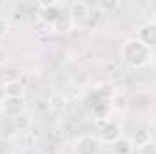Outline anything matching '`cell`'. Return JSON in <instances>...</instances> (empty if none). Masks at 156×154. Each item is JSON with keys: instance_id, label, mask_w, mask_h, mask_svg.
Segmentation results:
<instances>
[{"instance_id": "30bf717a", "label": "cell", "mask_w": 156, "mask_h": 154, "mask_svg": "<svg viewBox=\"0 0 156 154\" xmlns=\"http://www.w3.org/2000/svg\"><path fill=\"white\" fill-rule=\"evenodd\" d=\"M51 29L55 31V33H60V35H66V33H69L71 29H75V26H73V22H71V18H69V15H62L53 26H51Z\"/></svg>"}, {"instance_id": "2e32d148", "label": "cell", "mask_w": 156, "mask_h": 154, "mask_svg": "<svg viewBox=\"0 0 156 154\" xmlns=\"http://www.w3.org/2000/svg\"><path fill=\"white\" fill-rule=\"evenodd\" d=\"M153 22H154V24H156V11H154V13H153Z\"/></svg>"}, {"instance_id": "8fae6325", "label": "cell", "mask_w": 156, "mask_h": 154, "mask_svg": "<svg viewBox=\"0 0 156 154\" xmlns=\"http://www.w3.org/2000/svg\"><path fill=\"white\" fill-rule=\"evenodd\" d=\"M131 142H133L134 149H140V147H144V145H147V143L151 142V132L145 131V129H138V131L133 134Z\"/></svg>"}, {"instance_id": "9c48e42d", "label": "cell", "mask_w": 156, "mask_h": 154, "mask_svg": "<svg viewBox=\"0 0 156 154\" xmlns=\"http://www.w3.org/2000/svg\"><path fill=\"white\" fill-rule=\"evenodd\" d=\"M111 151H113V154H133V151H134V145H133L131 138L122 136L118 142H115V143L111 145Z\"/></svg>"}, {"instance_id": "5bb4252c", "label": "cell", "mask_w": 156, "mask_h": 154, "mask_svg": "<svg viewBox=\"0 0 156 154\" xmlns=\"http://www.w3.org/2000/svg\"><path fill=\"white\" fill-rule=\"evenodd\" d=\"M7 31H9V22H7V18H5V16H2V15H0V38H2V37H5V35H7Z\"/></svg>"}, {"instance_id": "9a60e30c", "label": "cell", "mask_w": 156, "mask_h": 154, "mask_svg": "<svg viewBox=\"0 0 156 154\" xmlns=\"http://www.w3.org/2000/svg\"><path fill=\"white\" fill-rule=\"evenodd\" d=\"M7 62H9V51L4 45H0V65H4Z\"/></svg>"}, {"instance_id": "52a82bcc", "label": "cell", "mask_w": 156, "mask_h": 154, "mask_svg": "<svg viewBox=\"0 0 156 154\" xmlns=\"http://www.w3.org/2000/svg\"><path fill=\"white\" fill-rule=\"evenodd\" d=\"M136 38L142 40L147 47H151L153 51L156 49V24L151 20V22H145L140 29H138V35Z\"/></svg>"}, {"instance_id": "8992f818", "label": "cell", "mask_w": 156, "mask_h": 154, "mask_svg": "<svg viewBox=\"0 0 156 154\" xmlns=\"http://www.w3.org/2000/svg\"><path fill=\"white\" fill-rule=\"evenodd\" d=\"M38 9H40L38 18L44 22V24H47V26H53V24L64 15V13L60 11V4H56V2H51V4H40Z\"/></svg>"}, {"instance_id": "3957f363", "label": "cell", "mask_w": 156, "mask_h": 154, "mask_svg": "<svg viewBox=\"0 0 156 154\" xmlns=\"http://www.w3.org/2000/svg\"><path fill=\"white\" fill-rule=\"evenodd\" d=\"M122 138V127L120 123L113 121V120H107L102 123L100 131H98V140L102 143H107V145H113L115 142H118Z\"/></svg>"}, {"instance_id": "277c9868", "label": "cell", "mask_w": 156, "mask_h": 154, "mask_svg": "<svg viewBox=\"0 0 156 154\" xmlns=\"http://www.w3.org/2000/svg\"><path fill=\"white\" fill-rule=\"evenodd\" d=\"M24 109H26L24 98H7V96H4L2 102H0V113L4 116H7V118H13V120L22 116Z\"/></svg>"}, {"instance_id": "ba28073f", "label": "cell", "mask_w": 156, "mask_h": 154, "mask_svg": "<svg viewBox=\"0 0 156 154\" xmlns=\"http://www.w3.org/2000/svg\"><path fill=\"white\" fill-rule=\"evenodd\" d=\"M26 87L20 80H9L4 83V96L7 98H24Z\"/></svg>"}, {"instance_id": "4fadbf2b", "label": "cell", "mask_w": 156, "mask_h": 154, "mask_svg": "<svg viewBox=\"0 0 156 154\" xmlns=\"http://www.w3.org/2000/svg\"><path fill=\"white\" fill-rule=\"evenodd\" d=\"M138 154H156V142L151 140L147 145L140 147V149H138Z\"/></svg>"}, {"instance_id": "6da1fadb", "label": "cell", "mask_w": 156, "mask_h": 154, "mask_svg": "<svg viewBox=\"0 0 156 154\" xmlns=\"http://www.w3.org/2000/svg\"><path fill=\"white\" fill-rule=\"evenodd\" d=\"M120 58L131 69H142V67H145V65H149L153 62L154 51L151 47H147L142 40H138L136 37H131V38H127L122 44Z\"/></svg>"}, {"instance_id": "5b68a950", "label": "cell", "mask_w": 156, "mask_h": 154, "mask_svg": "<svg viewBox=\"0 0 156 154\" xmlns=\"http://www.w3.org/2000/svg\"><path fill=\"white\" fill-rule=\"evenodd\" d=\"M67 15H69L71 22H73V26L76 27V26L83 24V22L89 18V15H91V7H89L87 2L78 0V2L69 4V11H67Z\"/></svg>"}, {"instance_id": "7c38bea8", "label": "cell", "mask_w": 156, "mask_h": 154, "mask_svg": "<svg viewBox=\"0 0 156 154\" xmlns=\"http://www.w3.org/2000/svg\"><path fill=\"white\" fill-rule=\"evenodd\" d=\"M120 7V2H116V0H102V2H98V9L102 11V13H109V11H115V9H118Z\"/></svg>"}, {"instance_id": "7a4b0ae2", "label": "cell", "mask_w": 156, "mask_h": 154, "mask_svg": "<svg viewBox=\"0 0 156 154\" xmlns=\"http://www.w3.org/2000/svg\"><path fill=\"white\" fill-rule=\"evenodd\" d=\"M73 151H75V154H100L102 142L94 134H82L75 140Z\"/></svg>"}]
</instances>
